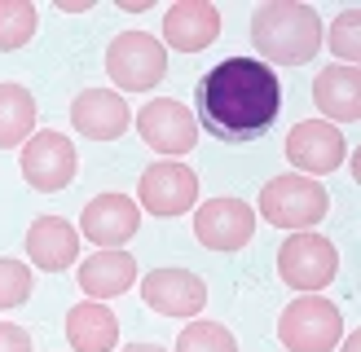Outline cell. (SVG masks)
I'll return each mask as SVG.
<instances>
[{
	"label": "cell",
	"instance_id": "5bb4252c",
	"mask_svg": "<svg viewBox=\"0 0 361 352\" xmlns=\"http://www.w3.org/2000/svg\"><path fill=\"white\" fill-rule=\"evenodd\" d=\"M71 123H75V132L88 137V141H115L133 123V111L115 88H84V93L71 101Z\"/></svg>",
	"mask_w": 361,
	"mask_h": 352
},
{
	"label": "cell",
	"instance_id": "4fadbf2b",
	"mask_svg": "<svg viewBox=\"0 0 361 352\" xmlns=\"http://www.w3.org/2000/svg\"><path fill=\"white\" fill-rule=\"evenodd\" d=\"M137 229H141V211H137L133 199H123V194H97L80 216V234L88 242H97L102 251H119Z\"/></svg>",
	"mask_w": 361,
	"mask_h": 352
},
{
	"label": "cell",
	"instance_id": "7402d4cb",
	"mask_svg": "<svg viewBox=\"0 0 361 352\" xmlns=\"http://www.w3.org/2000/svg\"><path fill=\"white\" fill-rule=\"evenodd\" d=\"M176 352H238V339L221 322H190L176 334Z\"/></svg>",
	"mask_w": 361,
	"mask_h": 352
},
{
	"label": "cell",
	"instance_id": "30bf717a",
	"mask_svg": "<svg viewBox=\"0 0 361 352\" xmlns=\"http://www.w3.org/2000/svg\"><path fill=\"white\" fill-rule=\"evenodd\" d=\"M282 150L300 168V176H326V172H335L339 163H344L348 141L326 119H304V123H295V128L286 132V146Z\"/></svg>",
	"mask_w": 361,
	"mask_h": 352
},
{
	"label": "cell",
	"instance_id": "7a4b0ae2",
	"mask_svg": "<svg viewBox=\"0 0 361 352\" xmlns=\"http://www.w3.org/2000/svg\"><path fill=\"white\" fill-rule=\"evenodd\" d=\"M251 40L269 62L300 66L322 49V18L313 5H291V0H274L251 13Z\"/></svg>",
	"mask_w": 361,
	"mask_h": 352
},
{
	"label": "cell",
	"instance_id": "277c9868",
	"mask_svg": "<svg viewBox=\"0 0 361 352\" xmlns=\"http://www.w3.org/2000/svg\"><path fill=\"white\" fill-rule=\"evenodd\" d=\"M278 339L291 352H331L344 339V313L326 295H300L278 317Z\"/></svg>",
	"mask_w": 361,
	"mask_h": 352
},
{
	"label": "cell",
	"instance_id": "ba28073f",
	"mask_svg": "<svg viewBox=\"0 0 361 352\" xmlns=\"http://www.w3.org/2000/svg\"><path fill=\"white\" fill-rule=\"evenodd\" d=\"M137 199L150 216H185L198 199V176L194 168L164 158V163H150L137 181Z\"/></svg>",
	"mask_w": 361,
	"mask_h": 352
},
{
	"label": "cell",
	"instance_id": "ffe728a7",
	"mask_svg": "<svg viewBox=\"0 0 361 352\" xmlns=\"http://www.w3.org/2000/svg\"><path fill=\"white\" fill-rule=\"evenodd\" d=\"M35 128V97L23 84H0V146H23Z\"/></svg>",
	"mask_w": 361,
	"mask_h": 352
},
{
	"label": "cell",
	"instance_id": "9a60e30c",
	"mask_svg": "<svg viewBox=\"0 0 361 352\" xmlns=\"http://www.w3.org/2000/svg\"><path fill=\"white\" fill-rule=\"evenodd\" d=\"M27 256L35 269H44V273H62L75 264L80 256V229L62 220V216H40V220H31L27 229Z\"/></svg>",
	"mask_w": 361,
	"mask_h": 352
},
{
	"label": "cell",
	"instance_id": "44dd1931",
	"mask_svg": "<svg viewBox=\"0 0 361 352\" xmlns=\"http://www.w3.org/2000/svg\"><path fill=\"white\" fill-rule=\"evenodd\" d=\"M35 35V5L27 0H0V53L23 49Z\"/></svg>",
	"mask_w": 361,
	"mask_h": 352
},
{
	"label": "cell",
	"instance_id": "2e32d148",
	"mask_svg": "<svg viewBox=\"0 0 361 352\" xmlns=\"http://www.w3.org/2000/svg\"><path fill=\"white\" fill-rule=\"evenodd\" d=\"M221 35V9L207 0H180L164 18V40L180 53H203Z\"/></svg>",
	"mask_w": 361,
	"mask_h": 352
},
{
	"label": "cell",
	"instance_id": "ac0fdd59",
	"mask_svg": "<svg viewBox=\"0 0 361 352\" xmlns=\"http://www.w3.org/2000/svg\"><path fill=\"white\" fill-rule=\"evenodd\" d=\"M137 282V260L128 251H93L80 264V287L88 299H115Z\"/></svg>",
	"mask_w": 361,
	"mask_h": 352
},
{
	"label": "cell",
	"instance_id": "9c48e42d",
	"mask_svg": "<svg viewBox=\"0 0 361 352\" xmlns=\"http://www.w3.org/2000/svg\"><path fill=\"white\" fill-rule=\"evenodd\" d=\"M137 132H141V141H146L150 150L168 154V158L190 154L198 146V123H194V115L180 101H172V97H154V101L141 106V111H137Z\"/></svg>",
	"mask_w": 361,
	"mask_h": 352
},
{
	"label": "cell",
	"instance_id": "f1b7e54d",
	"mask_svg": "<svg viewBox=\"0 0 361 352\" xmlns=\"http://www.w3.org/2000/svg\"><path fill=\"white\" fill-rule=\"evenodd\" d=\"M344 352H361V334H348V339H344Z\"/></svg>",
	"mask_w": 361,
	"mask_h": 352
},
{
	"label": "cell",
	"instance_id": "8992f818",
	"mask_svg": "<svg viewBox=\"0 0 361 352\" xmlns=\"http://www.w3.org/2000/svg\"><path fill=\"white\" fill-rule=\"evenodd\" d=\"M278 273H282L286 287H295L304 295H317L322 287H331V277L339 273V251H335L331 238L304 229V234H291L278 246Z\"/></svg>",
	"mask_w": 361,
	"mask_h": 352
},
{
	"label": "cell",
	"instance_id": "d6986e66",
	"mask_svg": "<svg viewBox=\"0 0 361 352\" xmlns=\"http://www.w3.org/2000/svg\"><path fill=\"white\" fill-rule=\"evenodd\" d=\"M66 339L75 352H115L119 344V322L115 313L97 304V299H84L66 313Z\"/></svg>",
	"mask_w": 361,
	"mask_h": 352
},
{
	"label": "cell",
	"instance_id": "6da1fadb",
	"mask_svg": "<svg viewBox=\"0 0 361 352\" xmlns=\"http://www.w3.org/2000/svg\"><path fill=\"white\" fill-rule=\"evenodd\" d=\"M282 111V84L269 62L225 58L194 84V123L225 146H251L274 128Z\"/></svg>",
	"mask_w": 361,
	"mask_h": 352
},
{
	"label": "cell",
	"instance_id": "603a6c76",
	"mask_svg": "<svg viewBox=\"0 0 361 352\" xmlns=\"http://www.w3.org/2000/svg\"><path fill=\"white\" fill-rule=\"evenodd\" d=\"M339 58H344V66H353L361 58V9H344L331 23V40H326Z\"/></svg>",
	"mask_w": 361,
	"mask_h": 352
},
{
	"label": "cell",
	"instance_id": "4316f807",
	"mask_svg": "<svg viewBox=\"0 0 361 352\" xmlns=\"http://www.w3.org/2000/svg\"><path fill=\"white\" fill-rule=\"evenodd\" d=\"M119 9H128V13H141V9H150V0H123Z\"/></svg>",
	"mask_w": 361,
	"mask_h": 352
},
{
	"label": "cell",
	"instance_id": "5b68a950",
	"mask_svg": "<svg viewBox=\"0 0 361 352\" xmlns=\"http://www.w3.org/2000/svg\"><path fill=\"white\" fill-rule=\"evenodd\" d=\"M106 75H111L123 93H150V88L168 75V49L154 40L150 31H123L106 49Z\"/></svg>",
	"mask_w": 361,
	"mask_h": 352
},
{
	"label": "cell",
	"instance_id": "83f0119b",
	"mask_svg": "<svg viewBox=\"0 0 361 352\" xmlns=\"http://www.w3.org/2000/svg\"><path fill=\"white\" fill-rule=\"evenodd\" d=\"M119 352H164L159 344H128V348H119Z\"/></svg>",
	"mask_w": 361,
	"mask_h": 352
},
{
	"label": "cell",
	"instance_id": "52a82bcc",
	"mask_svg": "<svg viewBox=\"0 0 361 352\" xmlns=\"http://www.w3.org/2000/svg\"><path fill=\"white\" fill-rule=\"evenodd\" d=\"M256 234V207L243 199H207L194 211V238L207 251H243Z\"/></svg>",
	"mask_w": 361,
	"mask_h": 352
},
{
	"label": "cell",
	"instance_id": "cb8c5ba5",
	"mask_svg": "<svg viewBox=\"0 0 361 352\" xmlns=\"http://www.w3.org/2000/svg\"><path fill=\"white\" fill-rule=\"evenodd\" d=\"M31 295V269L23 260H0V308H18Z\"/></svg>",
	"mask_w": 361,
	"mask_h": 352
},
{
	"label": "cell",
	"instance_id": "8fae6325",
	"mask_svg": "<svg viewBox=\"0 0 361 352\" xmlns=\"http://www.w3.org/2000/svg\"><path fill=\"white\" fill-rule=\"evenodd\" d=\"M75 146L62 132H35L23 146V176L31 189L40 194H58L75 181Z\"/></svg>",
	"mask_w": 361,
	"mask_h": 352
},
{
	"label": "cell",
	"instance_id": "7c38bea8",
	"mask_svg": "<svg viewBox=\"0 0 361 352\" xmlns=\"http://www.w3.org/2000/svg\"><path fill=\"white\" fill-rule=\"evenodd\" d=\"M141 299H146V308L164 317H194L207 304V287L190 269H150L141 282Z\"/></svg>",
	"mask_w": 361,
	"mask_h": 352
},
{
	"label": "cell",
	"instance_id": "3957f363",
	"mask_svg": "<svg viewBox=\"0 0 361 352\" xmlns=\"http://www.w3.org/2000/svg\"><path fill=\"white\" fill-rule=\"evenodd\" d=\"M331 211V194L322 181L313 176H300V172H286V176H274L264 189H260V216L269 225L286 229V234H304L326 220Z\"/></svg>",
	"mask_w": 361,
	"mask_h": 352
},
{
	"label": "cell",
	"instance_id": "e0dca14e",
	"mask_svg": "<svg viewBox=\"0 0 361 352\" xmlns=\"http://www.w3.org/2000/svg\"><path fill=\"white\" fill-rule=\"evenodd\" d=\"M313 101L326 123H353L361 119V70L357 66H326L313 80Z\"/></svg>",
	"mask_w": 361,
	"mask_h": 352
},
{
	"label": "cell",
	"instance_id": "484cf974",
	"mask_svg": "<svg viewBox=\"0 0 361 352\" xmlns=\"http://www.w3.org/2000/svg\"><path fill=\"white\" fill-rule=\"evenodd\" d=\"M58 9H62V13H84L88 0H58Z\"/></svg>",
	"mask_w": 361,
	"mask_h": 352
},
{
	"label": "cell",
	"instance_id": "d4e9b609",
	"mask_svg": "<svg viewBox=\"0 0 361 352\" xmlns=\"http://www.w3.org/2000/svg\"><path fill=\"white\" fill-rule=\"evenodd\" d=\"M0 352H31V334L13 322H0Z\"/></svg>",
	"mask_w": 361,
	"mask_h": 352
}]
</instances>
